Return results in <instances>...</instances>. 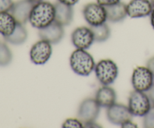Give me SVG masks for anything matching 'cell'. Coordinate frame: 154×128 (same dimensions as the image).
Listing matches in <instances>:
<instances>
[{
	"mask_svg": "<svg viewBox=\"0 0 154 128\" xmlns=\"http://www.w3.org/2000/svg\"><path fill=\"white\" fill-rule=\"evenodd\" d=\"M55 21V6L49 2L35 3L30 13L29 22L34 28L42 30Z\"/></svg>",
	"mask_w": 154,
	"mask_h": 128,
	"instance_id": "1",
	"label": "cell"
},
{
	"mask_svg": "<svg viewBox=\"0 0 154 128\" xmlns=\"http://www.w3.org/2000/svg\"><path fill=\"white\" fill-rule=\"evenodd\" d=\"M69 62L72 71L81 76L90 75L96 66L93 56L83 49H76L72 52Z\"/></svg>",
	"mask_w": 154,
	"mask_h": 128,
	"instance_id": "2",
	"label": "cell"
},
{
	"mask_svg": "<svg viewBox=\"0 0 154 128\" xmlns=\"http://www.w3.org/2000/svg\"><path fill=\"white\" fill-rule=\"evenodd\" d=\"M94 71L98 81L102 85L113 84L119 74L118 66L115 62L110 59L100 60L96 64Z\"/></svg>",
	"mask_w": 154,
	"mask_h": 128,
	"instance_id": "3",
	"label": "cell"
},
{
	"mask_svg": "<svg viewBox=\"0 0 154 128\" xmlns=\"http://www.w3.org/2000/svg\"><path fill=\"white\" fill-rule=\"evenodd\" d=\"M151 102L145 92L134 90L131 92L128 107L133 116L144 117L151 108Z\"/></svg>",
	"mask_w": 154,
	"mask_h": 128,
	"instance_id": "4",
	"label": "cell"
},
{
	"mask_svg": "<svg viewBox=\"0 0 154 128\" xmlns=\"http://www.w3.org/2000/svg\"><path fill=\"white\" fill-rule=\"evenodd\" d=\"M83 15L90 27L101 25L108 20L106 8L98 2H91L86 5L83 8Z\"/></svg>",
	"mask_w": 154,
	"mask_h": 128,
	"instance_id": "5",
	"label": "cell"
},
{
	"mask_svg": "<svg viewBox=\"0 0 154 128\" xmlns=\"http://www.w3.org/2000/svg\"><path fill=\"white\" fill-rule=\"evenodd\" d=\"M154 77L147 66H138L132 75V84L134 90L147 92L153 86Z\"/></svg>",
	"mask_w": 154,
	"mask_h": 128,
	"instance_id": "6",
	"label": "cell"
},
{
	"mask_svg": "<svg viewBox=\"0 0 154 128\" xmlns=\"http://www.w3.org/2000/svg\"><path fill=\"white\" fill-rule=\"evenodd\" d=\"M52 52L51 44L41 39L32 46L29 51L30 60L35 65H44L51 58Z\"/></svg>",
	"mask_w": 154,
	"mask_h": 128,
	"instance_id": "7",
	"label": "cell"
},
{
	"mask_svg": "<svg viewBox=\"0 0 154 128\" xmlns=\"http://www.w3.org/2000/svg\"><path fill=\"white\" fill-rule=\"evenodd\" d=\"M100 105L95 99L87 98L84 99L78 108V119H80L84 124L96 121L100 112Z\"/></svg>",
	"mask_w": 154,
	"mask_h": 128,
	"instance_id": "8",
	"label": "cell"
},
{
	"mask_svg": "<svg viewBox=\"0 0 154 128\" xmlns=\"http://www.w3.org/2000/svg\"><path fill=\"white\" fill-rule=\"evenodd\" d=\"M71 39L76 49H88L95 42L94 35L91 28L87 27H81L75 29L72 32Z\"/></svg>",
	"mask_w": 154,
	"mask_h": 128,
	"instance_id": "9",
	"label": "cell"
},
{
	"mask_svg": "<svg viewBox=\"0 0 154 128\" xmlns=\"http://www.w3.org/2000/svg\"><path fill=\"white\" fill-rule=\"evenodd\" d=\"M132 117L129 107L123 104L114 103L107 110V118L113 124L121 126L126 122L132 120Z\"/></svg>",
	"mask_w": 154,
	"mask_h": 128,
	"instance_id": "10",
	"label": "cell"
},
{
	"mask_svg": "<svg viewBox=\"0 0 154 128\" xmlns=\"http://www.w3.org/2000/svg\"><path fill=\"white\" fill-rule=\"evenodd\" d=\"M153 5L150 0H131L126 5L128 16L131 18L145 17L151 14Z\"/></svg>",
	"mask_w": 154,
	"mask_h": 128,
	"instance_id": "11",
	"label": "cell"
},
{
	"mask_svg": "<svg viewBox=\"0 0 154 128\" xmlns=\"http://www.w3.org/2000/svg\"><path fill=\"white\" fill-rule=\"evenodd\" d=\"M63 27V26L54 21L48 27L39 30L38 36L41 39L47 41L51 45H56L61 42L64 37L65 30Z\"/></svg>",
	"mask_w": 154,
	"mask_h": 128,
	"instance_id": "12",
	"label": "cell"
},
{
	"mask_svg": "<svg viewBox=\"0 0 154 128\" xmlns=\"http://www.w3.org/2000/svg\"><path fill=\"white\" fill-rule=\"evenodd\" d=\"M35 3L30 0H20L13 4L10 10V13L18 23L26 24L29 19L30 13L32 11Z\"/></svg>",
	"mask_w": 154,
	"mask_h": 128,
	"instance_id": "13",
	"label": "cell"
},
{
	"mask_svg": "<svg viewBox=\"0 0 154 128\" xmlns=\"http://www.w3.org/2000/svg\"><path fill=\"white\" fill-rule=\"evenodd\" d=\"M55 6V21L63 27L69 26L73 20L74 11L72 6L67 5L57 1Z\"/></svg>",
	"mask_w": 154,
	"mask_h": 128,
	"instance_id": "14",
	"label": "cell"
},
{
	"mask_svg": "<svg viewBox=\"0 0 154 128\" xmlns=\"http://www.w3.org/2000/svg\"><path fill=\"white\" fill-rule=\"evenodd\" d=\"M95 99L100 107L108 108L116 103L117 93L112 87L109 85H103L96 91Z\"/></svg>",
	"mask_w": 154,
	"mask_h": 128,
	"instance_id": "15",
	"label": "cell"
},
{
	"mask_svg": "<svg viewBox=\"0 0 154 128\" xmlns=\"http://www.w3.org/2000/svg\"><path fill=\"white\" fill-rule=\"evenodd\" d=\"M105 8L107 11V18L110 22H121L128 16L126 5L121 2Z\"/></svg>",
	"mask_w": 154,
	"mask_h": 128,
	"instance_id": "16",
	"label": "cell"
},
{
	"mask_svg": "<svg viewBox=\"0 0 154 128\" xmlns=\"http://www.w3.org/2000/svg\"><path fill=\"white\" fill-rule=\"evenodd\" d=\"M17 22L10 11L0 13V34L3 37H8L14 33Z\"/></svg>",
	"mask_w": 154,
	"mask_h": 128,
	"instance_id": "17",
	"label": "cell"
},
{
	"mask_svg": "<svg viewBox=\"0 0 154 128\" xmlns=\"http://www.w3.org/2000/svg\"><path fill=\"white\" fill-rule=\"evenodd\" d=\"M28 37V33L23 24L18 23L14 33L8 37H5L4 39L8 43L14 45H20L23 44L26 41Z\"/></svg>",
	"mask_w": 154,
	"mask_h": 128,
	"instance_id": "18",
	"label": "cell"
},
{
	"mask_svg": "<svg viewBox=\"0 0 154 128\" xmlns=\"http://www.w3.org/2000/svg\"><path fill=\"white\" fill-rule=\"evenodd\" d=\"M93 35H94L95 42H104L109 39L111 36V30L108 24L105 23L96 27H90Z\"/></svg>",
	"mask_w": 154,
	"mask_h": 128,
	"instance_id": "19",
	"label": "cell"
},
{
	"mask_svg": "<svg viewBox=\"0 0 154 128\" xmlns=\"http://www.w3.org/2000/svg\"><path fill=\"white\" fill-rule=\"evenodd\" d=\"M13 55L9 47L5 43L0 42V66H8L12 61Z\"/></svg>",
	"mask_w": 154,
	"mask_h": 128,
	"instance_id": "20",
	"label": "cell"
},
{
	"mask_svg": "<svg viewBox=\"0 0 154 128\" xmlns=\"http://www.w3.org/2000/svg\"><path fill=\"white\" fill-rule=\"evenodd\" d=\"M143 126L145 128H154V105H152L148 112L144 116Z\"/></svg>",
	"mask_w": 154,
	"mask_h": 128,
	"instance_id": "21",
	"label": "cell"
},
{
	"mask_svg": "<svg viewBox=\"0 0 154 128\" xmlns=\"http://www.w3.org/2000/svg\"><path fill=\"white\" fill-rule=\"evenodd\" d=\"M63 128H83L84 123L78 118H68L63 123Z\"/></svg>",
	"mask_w": 154,
	"mask_h": 128,
	"instance_id": "22",
	"label": "cell"
},
{
	"mask_svg": "<svg viewBox=\"0 0 154 128\" xmlns=\"http://www.w3.org/2000/svg\"><path fill=\"white\" fill-rule=\"evenodd\" d=\"M14 2L12 0H0V13L10 11Z\"/></svg>",
	"mask_w": 154,
	"mask_h": 128,
	"instance_id": "23",
	"label": "cell"
},
{
	"mask_svg": "<svg viewBox=\"0 0 154 128\" xmlns=\"http://www.w3.org/2000/svg\"><path fill=\"white\" fill-rule=\"evenodd\" d=\"M120 2V0H96V2L102 5L105 6V7L117 4V3Z\"/></svg>",
	"mask_w": 154,
	"mask_h": 128,
	"instance_id": "24",
	"label": "cell"
},
{
	"mask_svg": "<svg viewBox=\"0 0 154 128\" xmlns=\"http://www.w3.org/2000/svg\"><path fill=\"white\" fill-rule=\"evenodd\" d=\"M147 67L150 70L154 77V57L149 59L147 62Z\"/></svg>",
	"mask_w": 154,
	"mask_h": 128,
	"instance_id": "25",
	"label": "cell"
},
{
	"mask_svg": "<svg viewBox=\"0 0 154 128\" xmlns=\"http://www.w3.org/2000/svg\"><path fill=\"white\" fill-rule=\"evenodd\" d=\"M57 1L65 5H67L74 6L79 2V0H57Z\"/></svg>",
	"mask_w": 154,
	"mask_h": 128,
	"instance_id": "26",
	"label": "cell"
},
{
	"mask_svg": "<svg viewBox=\"0 0 154 128\" xmlns=\"http://www.w3.org/2000/svg\"><path fill=\"white\" fill-rule=\"evenodd\" d=\"M147 95H148L149 98H150L151 103L153 104V105H154V83L153 86L150 87V90L147 91Z\"/></svg>",
	"mask_w": 154,
	"mask_h": 128,
	"instance_id": "27",
	"label": "cell"
},
{
	"mask_svg": "<svg viewBox=\"0 0 154 128\" xmlns=\"http://www.w3.org/2000/svg\"><path fill=\"white\" fill-rule=\"evenodd\" d=\"M122 127H124V128H132V127H137V125L135 123H132V120H129V121L126 122L124 123L123 124L121 125Z\"/></svg>",
	"mask_w": 154,
	"mask_h": 128,
	"instance_id": "28",
	"label": "cell"
},
{
	"mask_svg": "<svg viewBox=\"0 0 154 128\" xmlns=\"http://www.w3.org/2000/svg\"><path fill=\"white\" fill-rule=\"evenodd\" d=\"M150 23H151L152 27H153L154 30V8L153 10H152L151 14H150Z\"/></svg>",
	"mask_w": 154,
	"mask_h": 128,
	"instance_id": "29",
	"label": "cell"
},
{
	"mask_svg": "<svg viewBox=\"0 0 154 128\" xmlns=\"http://www.w3.org/2000/svg\"><path fill=\"white\" fill-rule=\"evenodd\" d=\"M31 2H32L33 3H38V2H42V1H45V0H30Z\"/></svg>",
	"mask_w": 154,
	"mask_h": 128,
	"instance_id": "30",
	"label": "cell"
},
{
	"mask_svg": "<svg viewBox=\"0 0 154 128\" xmlns=\"http://www.w3.org/2000/svg\"><path fill=\"white\" fill-rule=\"evenodd\" d=\"M150 2H151L152 5H153V7H154V0H150Z\"/></svg>",
	"mask_w": 154,
	"mask_h": 128,
	"instance_id": "31",
	"label": "cell"
}]
</instances>
